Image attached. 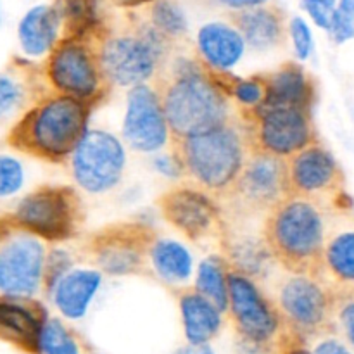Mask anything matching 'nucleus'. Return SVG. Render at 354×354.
I'll use <instances>...</instances> for the list:
<instances>
[{"instance_id":"obj_1","label":"nucleus","mask_w":354,"mask_h":354,"mask_svg":"<svg viewBox=\"0 0 354 354\" xmlns=\"http://www.w3.org/2000/svg\"><path fill=\"white\" fill-rule=\"evenodd\" d=\"M171 138L206 133L235 114L232 100L209 78L207 66L187 45L176 48L154 82Z\"/></svg>"},{"instance_id":"obj_2","label":"nucleus","mask_w":354,"mask_h":354,"mask_svg":"<svg viewBox=\"0 0 354 354\" xmlns=\"http://www.w3.org/2000/svg\"><path fill=\"white\" fill-rule=\"evenodd\" d=\"M93 109L92 104L50 92L7 130V147L48 165H64L88 133Z\"/></svg>"},{"instance_id":"obj_3","label":"nucleus","mask_w":354,"mask_h":354,"mask_svg":"<svg viewBox=\"0 0 354 354\" xmlns=\"http://www.w3.org/2000/svg\"><path fill=\"white\" fill-rule=\"evenodd\" d=\"M169 154L180 175L218 201L223 199L244 169L251 147L237 113L220 127L187 138H171Z\"/></svg>"},{"instance_id":"obj_4","label":"nucleus","mask_w":354,"mask_h":354,"mask_svg":"<svg viewBox=\"0 0 354 354\" xmlns=\"http://www.w3.org/2000/svg\"><path fill=\"white\" fill-rule=\"evenodd\" d=\"M332 211L299 197H286L265 216L261 234L286 273L320 277Z\"/></svg>"},{"instance_id":"obj_5","label":"nucleus","mask_w":354,"mask_h":354,"mask_svg":"<svg viewBox=\"0 0 354 354\" xmlns=\"http://www.w3.org/2000/svg\"><path fill=\"white\" fill-rule=\"evenodd\" d=\"M107 21L97 19L75 33H62L45 57L44 76L52 92L99 107L113 85L102 68V44Z\"/></svg>"},{"instance_id":"obj_6","label":"nucleus","mask_w":354,"mask_h":354,"mask_svg":"<svg viewBox=\"0 0 354 354\" xmlns=\"http://www.w3.org/2000/svg\"><path fill=\"white\" fill-rule=\"evenodd\" d=\"M175 45L162 37L144 14L128 12L123 24L107 23L102 44V68L111 85L138 86L154 82Z\"/></svg>"},{"instance_id":"obj_7","label":"nucleus","mask_w":354,"mask_h":354,"mask_svg":"<svg viewBox=\"0 0 354 354\" xmlns=\"http://www.w3.org/2000/svg\"><path fill=\"white\" fill-rule=\"evenodd\" d=\"M0 216L10 230L30 234L45 244H62L82 235L86 209L75 187L45 183L21 197L9 213Z\"/></svg>"},{"instance_id":"obj_8","label":"nucleus","mask_w":354,"mask_h":354,"mask_svg":"<svg viewBox=\"0 0 354 354\" xmlns=\"http://www.w3.org/2000/svg\"><path fill=\"white\" fill-rule=\"evenodd\" d=\"M228 318L237 341L249 354H277L283 324L259 282L228 268Z\"/></svg>"},{"instance_id":"obj_9","label":"nucleus","mask_w":354,"mask_h":354,"mask_svg":"<svg viewBox=\"0 0 354 354\" xmlns=\"http://www.w3.org/2000/svg\"><path fill=\"white\" fill-rule=\"evenodd\" d=\"M283 332L310 342L334 332L335 292L315 275L286 273L273 286Z\"/></svg>"},{"instance_id":"obj_10","label":"nucleus","mask_w":354,"mask_h":354,"mask_svg":"<svg viewBox=\"0 0 354 354\" xmlns=\"http://www.w3.org/2000/svg\"><path fill=\"white\" fill-rule=\"evenodd\" d=\"M156 241V230L144 221H114L92 232L83 241L80 254L90 259L104 275H145L151 272L149 258Z\"/></svg>"},{"instance_id":"obj_11","label":"nucleus","mask_w":354,"mask_h":354,"mask_svg":"<svg viewBox=\"0 0 354 354\" xmlns=\"http://www.w3.org/2000/svg\"><path fill=\"white\" fill-rule=\"evenodd\" d=\"M245 128L251 152L289 159L303 149L317 144L313 111L299 107L259 106L237 113Z\"/></svg>"},{"instance_id":"obj_12","label":"nucleus","mask_w":354,"mask_h":354,"mask_svg":"<svg viewBox=\"0 0 354 354\" xmlns=\"http://www.w3.org/2000/svg\"><path fill=\"white\" fill-rule=\"evenodd\" d=\"M287 197L286 159L251 152L230 192L220 201L227 221L248 225L266 214Z\"/></svg>"},{"instance_id":"obj_13","label":"nucleus","mask_w":354,"mask_h":354,"mask_svg":"<svg viewBox=\"0 0 354 354\" xmlns=\"http://www.w3.org/2000/svg\"><path fill=\"white\" fill-rule=\"evenodd\" d=\"M287 197H299L339 213L353 209L346 175L327 147L317 142L286 159Z\"/></svg>"},{"instance_id":"obj_14","label":"nucleus","mask_w":354,"mask_h":354,"mask_svg":"<svg viewBox=\"0 0 354 354\" xmlns=\"http://www.w3.org/2000/svg\"><path fill=\"white\" fill-rule=\"evenodd\" d=\"M156 204L161 216L194 244H220L227 232V214L220 201L190 182L166 190Z\"/></svg>"},{"instance_id":"obj_15","label":"nucleus","mask_w":354,"mask_h":354,"mask_svg":"<svg viewBox=\"0 0 354 354\" xmlns=\"http://www.w3.org/2000/svg\"><path fill=\"white\" fill-rule=\"evenodd\" d=\"M76 185L88 194L113 190L123 178L127 152L120 138L106 130H92L85 135L69 159Z\"/></svg>"},{"instance_id":"obj_16","label":"nucleus","mask_w":354,"mask_h":354,"mask_svg":"<svg viewBox=\"0 0 354 354\" xmlns=\"http://www.w3.org/2000/svg\"><path fill=\"white\" fill-rule=\"evenodd\" d=\"M48 248L24 232H9L0 242V296L37 297L44 290Z\"/></svg>"},{"instance_id":"obj_17","label":"nucleus","mask_w":354,"mask_h":354,"mask_svg":"<svg viewBox=\"0 0 354 354\" xmlns=\"http://www.w3.org/2000/svg\"><path fill=\"white\" fill-rule=\"evenodd\" d=\"M123 138L137 152H156L169 145L171 133L159 93L152 83L133 86L128 93Z\"/></svg>"},{"instance_id":"obj_18","label":"nucleus","mask_w":354,"mask_h":354,"mask_svg":"<svg viewBox=\"0 0 354 354\" xmlns=\"http://www.w3.org/2000/svg\"><path fill=\"white\" fill-rule=\"evenodd\" d=\"M48 313L37 297L0 296V341L24 354H40Z\"/></svg>"},{"instance_id":"obj_19","label":"nucleus","mask_w":354,"mask_h":354,"mask_svg":"<svg viewBox=\"0 0 354 354\" xmlns=\"http://www.w3.org/2000/svg\"><path fill=\"white\" fill-rule=\"evenodd\" d=\"M320 279L334 292H354V213H332Z\"/></svg>"},{"instance_id":"obj_20","label":"nucleus","mask_w":354,"mask_h":354,"mask_svg":"<svg viewBox=\"0 0 354 354\" xmlns=\"http://www.w3.org/2000/svg\"><path fill=\"white\" fill-rule=\"evenodd\" d=\"M218 248V254L225 259L228 268L256 282L270 279L277 265L261 232L256 234L248 230V225L228 221L227 232L221 237Z\"/></svg>"},{"instance_id":"obj_21","label":"nucleus","mask_w":354,"mask_h":354,"mask_svg":"<svg viewBox=\"0 0 354 354\" xmlns=\"http://www.w3.org/2000/svg\"><path fill=\"white\" fill-rule=\"evenodd\" d=\"M44 69L31 62L19 61L0 71V127L9 128L41 97L48 95Z\"/></svg>"},{"instance_id":"obj_22","label":"nucleus","mask_w":354,"mask_h":354,"mask_svg":"<svg viewBox=\"0 0 354 354\" xmlns=\"http://www.w3.org/2000/svg\"><path fill=\"white\" fill-rule=\"evenodd\" d=\"M227 19L244 38L245 45L256 52L280 48L289 40V16L277 3L228 12Z\"/></svg>"},{"instance_id":"obj_23","label":"nucleus","mask_w":354,"mask_h":354,"mask_svg":"<svg viewBox=\"0 0 354 354\" xmlns=\"http://www.w3.org/2000/svg\"><path fill=\"white\" fill-rule=\"evenodd\" d=\"M266 100L263 106L299 107L313 111L317 100V82L301 64L287 61L273 71H265Z\"/></svg>"},{"instance_id":"obj_24","label":"nucleus","mask_w":354,"mask_h":354,"mask_svg":"<svg viewBox=\"0 0 354 354\" xmlns=\"http://www.w3.org/2000/svg\"><path fill=\"white\" fill-rule=\"evenodd\" d=\"M64 19L57 6H35L17 24V40L28 57H44L62 37Z\"/></svg>"},{"instance_id":"obj_25","label":"nucleus","mask_w":354,"mask_h":354,"mask_svg":"<svg viewBox=\"0 0 354 354\" xmlns=\"http://www.w3.org/2000/svg\"><path fill=\"white\" fill-rule=\"evenodd\" d=\"M175 296L182 313L187 342L192 346L209 344L223 327V313L194 287H180Z\"/></svg>"},{"instance_id":"obj_26","label":"nucleus","mask_w":354,"mask_h":354,"mask_svg":"<svg viewBox=\"0 0 354 354\" xmlns=\"http://www.w3.org/2000/svg\"><path fill=\"white\" fill-rule=\"evenodd\" d=\"M245 41L230 23H207L201 26L196 37V52L209 68L230 71L232 66L244 55Z\"/></svg>"},{"instance_id":"obj_27","label":"nucleus","mask_w":354,"mask_h":354,"mask_svg":"<svg viewBox=\"0 0 354 354\" xmlns=\"http://www.w3.org/2000/svg\"><path fill=\"white\" fill-rule=\"evenodd\" d=\"M102 273L92 270H71L61 282L54 287L50 297L59 313L68 320H78L85 317L93 296L99 290Z\"/></svg>"},{"instance_id":"obj_28","label":"nucleus","mask_w":354,"mask_h":354,"mask_svg":"<svg viewBox=\"0 0 354 354\" xmlns=\"http://www.w3.org/2000/svg\"><path fill=\"white\" fill-rule=\"evenodd\" d=\"M151 273L169 283H182L192 275V256L175 241H162L158 237L149 258Z\"/></svg>"},{"instance_id":"obj_29","label":"nucleus","mask_w":354,"mask_h":354,"mask_svg":"<svg viewBox=\"0 0 354 354\" xmlns=\"http://www.w3.org/2000/svg\"><path fill=\"white\" fill-rule=\"evenodd\" d=\"M194 289L214 304L221 313L228 311V266L220 254L209 256L199 265Z\"/></svg>"},{"instance_id":"obj_30","label":"nucleus","mask_w":354,"mask_h":354,"mask_svg":"<svg viewBox=\"0 0 354 354\" xmlns=\"http://www.w3.org/2000/svg\"><path fill=\"white\" fill-rule=\"evenodd\" d=\"M144 16L169 41L175 45H189V21L178 2L156 0L145 7Z\"/></svg>"},{"instance_id":"obj_31","label":"nucleus","mask_w":354,"mask_h":354,"mask_svg":"<svg viewBox=\"0 0 354 354\" xmlns=\"http://www.w3.org/2000/svg\"><path fill=\"white\" fill-rule=\"evenodd\" d=\"M40 354H83L82 339L59 318H48L41 330Z\"/></svg>"},{"instance_id":"obj_32","label":"nucleus","mask_w":354,"mask_h":354,"mask_svg":"<svg viewBox=\"0 0 354 354\" xmlns=\"http://www.w3.org/2000/svg\"><path fill=\"white\" fill-rule=\"evenodd\" d=\"M26 168L23 161L9 152H0V199H9L23 190Z\"/></svg>"},{"instance_id":"obj_33","label":"nucleus","mask_w":354,"mask_h":354,"mask_svg":"<svg viewBox=\"0 0 354 354\" xmlns=\"http://www.w3.org/2000/svg\"><path fill=\"white\" fill-rule=\"evenodd\" d=\"M75 265V258L71 252L61 248H50L47 252V259H45V270H44V290L41 292L47 297H50L54 287L64 279Z\"/></svg>"},{"instance_id":"obj_34","label":"nucleus","mask_w":354,"mask_h":354,"mask_svg":"<svg viewBox=\"0 0 354 354\" xmlns=\"http://www.w3.org/2000/svg\"><path fill=\"white\" fill-rule=\"evenodd\" d=\"M334 334L354 349V292H335Z\"/></svg>"},{"instance_id":"obj_35","label":"nucleus","mask_w":354,"mask_h":354,"mask_svg":"<svg viewBox=\"0 0 354 354\" xmlns=\"http://www.w3.org/2000/svg\"><path fill=\"white\" fill-rule=\"evenodd\" d=\"M328 35L337 45L354 38V0H337L334 23Z\"/></svg>"},{"instance_id":"obj_36","label":"nucleus","mask_w":354,"mask_h":354,"mask_svg":"<svg viewBox=\"0 0 354 354\" xmlns=\"http://www.w3.org/2000/svg\"><path fill=\"white\" fill-rule=\"evenodd\" d=\"M301 7L306 10L308 16L318 28L330 31L335 9H337V0H301Z\"/></svg>"},{"instance_id":"obj_37","label":"nucleus","mask_w":354,"mask_h":354,"mask_svg":"<svg viewBox=\"0 0 354 354\" xmlns=\"http://www.w3.org/2000/svg\"><path fill=\"white\" fill-rule=\"evenodd\" d=\"M289 38L299 59H308L313 52V35L303 17H292L289 23Z\"/></svg>"},{"instance_id":"obj_38","label":"nucleus","mask_w":354,"mask_h":354,"mask_svg":"<svg viewBox=\"0 0 354 354\" xmlns=\"http://www.w3.org/2000/svg\"><path fill=\"white\" fill-rule=\"evenodd\" d=\"M308 344H310L311 354H354V349L351 346L346 344L334 332L313 339Z\"/></svg>"},{"instance_id":"obj_39","label":"nucleus","mask_w":354,"mask_h":354,"mask_svg":"<svg viewBox=\"0 0 354 354\" xmlns=\"http://www.w3.org/2000/svg\"><path fill=\"white\" fill-rule=\"evenodd\" d=\"M277 354H311V349L306 341L283 332L279 348H277Z\"/></svg>"},{"instance_id":"obj_40","label":"nucleus","mask_w":354,"mask_h":354,"mask_svg":"<svg viewBox=\"0 0 354 354\" xmlns=\"http://www.w3.org/2000/svg\"><path fill=\"white\" fill-rule=\"evenodd\" d=\"M220 6L230 9V12H235V10H245L252 9V7H259L268 3V0H216Z\"/></svg>"},{"instance_id":"obj_41","label":"nucleus","mask_w":354,"mask_h":354,"mask_svg":"<svg viewBox=\"0 0 354 354\" xmlns=\"http://www.w3.org/2000/svg\"><path fill=\"white\" fill-rule=\"evenodd\" d=\"M111 6L118 7V9L128 10V12H133V10L145 9V7L151 6L156 0H107Z\"/></svg>"},{"instance_id":"obj_42","label":"nucleus","mask_w":354,"mask_h":354,"mask_svg":"<svg viewBox=\"0 0 354 354\" xmlns=\"http://www.w3.org/2000/svg\"><path fill=\"white\" fill-rule=\"evenodd\" d=\"M175 354H214L213 349L209 348L207 344L204 346H192V344H187L185 348L178 349Z\"/></svg>"},{"instance_id":"obj_43","label":"nucleus","mask_w":354,"mask_h":354,"mask_svg":"<svg viewBox=\"0 0 354 354\" xmlns=\"http://www.w3.org/2000/svg\"><path fill=\"white\" fill-rule=\"evenodd\" d=\"M9 232H12V230H10V228L7 227V223H6V221H3V218L0 216V242H2L3 239H6V235L9 234Z\"/></svg>"},{"instance_id":"obj_44","label":"nucleus","mask_w":354,"mask_h":354,"mask_svg":"<svg viewBox=\"0 0 354 354\" xmlns=\"http://www.w3.org/2000/svg\"><path fill=\"white\" fill-rule=\"evenodd\" d=\"M0 23H2V9H0Z\"/></svg>"},{"instance_id":"obj_45","label":"nucleus","mask_w":354,"mask_h":354,"mask_svg":"<svg viewBox=\"0 0 354 354\" xmlns=\"http://www.w3.org/2000/svg\"><path fill=\"white\" fill-rule=\"evenodd\" d=\"M85 354H95V353H85Z\"/></svg>"}]
</instances>
